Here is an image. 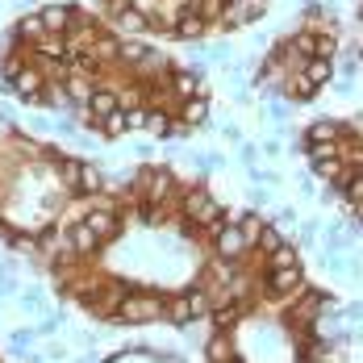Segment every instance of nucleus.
<instances>
[{
	"mask_svg": "<svg viewBox=\"0 0 363 363\" xmlns=\"http://www.w3.org/2000/svg\"><path fill=\"white\" fill-rule=\"evenodd\" d=\"M121 109V96H117V92H113V88H96V92H92V101H88V117H84V125H88V130H101V121H105V117H113V113Z\"/></svg>",
	"mask_w": 363,
	"mask_h": 363,
	"instance_id": "6",
	"label": "nucleus"
},
{
	"mask_svg": "<svg viewBox=\"0 0 363 363\" xmlns=\"http://www.w3.org/2000/svg\"><path fill=\"white\" fill-rule=\"evenodd\" d=\"M75 192H84V196H96V192H105V172H96V167H88V163H84Z\"/></svg>",
	"mask_w": 363,
	"mask_h": 363,
	"instance_id": "18",
	"label": "nucleus"
},
{
	"mask_svg": "<svg viewBox=\"0 0 363 363\" xmlns=\"http://www.w3.org/2000/svg\"><path fill=\"white\" fill-rule=\"evenodd\" d=\"M46 34H50V30H46L42 13H30V17H21V21H17V42H42Z\"/></svg>",
	"mask_w": 363,
	"mask_h": 363,
	"instance_id": "15",
	"label": "nucleus"
},
{
	"mask_svg": "<svg viewBox=\"0 0 363 363\" xmlns=\"http://www.w3.org/2000/svg\"><path fill=\"white\" fill-rule=\"evenodd\" d=\"M63 92H67V101H75V105H84V109H88V101H92V92H96V84L79 72V75L67 79V88H63Z\"/></svg>",
	"mask_w": 363,
	"mask_h": 363,
	"instance_id": "14",
	"label": "nucleus"
},
{
	"mask_svg": "<svg viewBox=\"0 0 363 363\" xmlns=\"http://www.w3.org/2000/svg\"><path fill=\"white\" fill-rule=\"evenodd\" d=\"M255 242H259V247H263V251H267V255L276 251V247H284V238H280V230H272V225H263Z\"/></svg>",
	"mask_w": 363,
	"mask_h": 363,
	"instance_id": "24",
	"label": "nucleus"
},
{
	"mask_svg": "<svg viewBox=\"0 0 363 363\" xmlns=\"http://www.w3.org/2000/svg\"><path fill=\"white\" fill-rule=\"evenodd\" d=\"M96 247H101V238L88 230V221H84V218L72 221V251L75 255H96Z\"/></svg>",
	"mask_w": 363,
	"mask_h": 363,
	"instance_id": "13",
	"label": "nucleus"
},
{
	"mask_svg": "<svg viewBox=\"0 0 363 363\" xmlns=\"http://www.w3.org/2000/svg\"><path fill=\"white\" fill-rule=\"evenodd\" d=\"M247 251H251V238L242 234V225H230V221H225L218 234H213V255L225 259V263H238Z\"/></svg>",
	"mask_w": 363,
	"mask_h": 363,
	"instance_id": "5",
	"label": "nucleus"
},
{
	"mask_svg": "<svg viewBox=\"0 0 363 363\" xmlns=\"http://www.w3.org/2000/svg\"><path fill=\"white\" fill-rule=\"evenodd\" d=\"M342 201H347V205H359L363 201V167H355V172L347 176V184H342Z\"/></svg>",
	"mask_w": 363,
	"mask_h": 363,
	"instance_id": "22",
	"label": "nucleus"
},
{
	"mask_svg": "<svg viewBox=\"0 0 363 363\" xmlns=\"http://www.w3.org/2000/svg\"><path fill=\"white\" fill-rule=\"evenodd\" d=\"M213 326H218V334H230V330L238 326V305H221V309H213Z\"/></svg>",
	"mask_w": 363,
	"mask_h": 363,
	"instance_id": "23",
	"label": "nucleus"
},
{
	"mask_svg": "<svg viewBox=\"0 0 363 363\" xmlns=\"http://www.w3.org/2000/svg\"><path fill=\"white\" fill-rule=\"evenodd\" d=\"M184 218H192L196 225H205L209 234H218L221 225H225V209L209 196L205 184H192V188L184 192Z\"/></svg>",
	"mask_w": 363,
	"mask_h": 363,
	"instance_id": "1",
	"label": "nucleus"
},
{
	"mask_svg": "<svg viewBox=\"0 0 363 363\" xmlns=\"http://www.w3.org/2000/svg\"><path fill=\"white\" fill-rule=\"evenodd\" d=\"M342 138H351V130L338 125V121H313L309 134H305V143H330V146H338Z\"/></svg>",
	"mask_w": 363,
	"mask_h": 363,
	"instance_id": "10",
	"label": "nucleus"
},
{
	"mask_svg": "<svg viewBox=\"0 0 363 363\" xmlns=\"http://www.w3.org/2000/svg\"><path fill=\"white\" fill-rule=\"evenodd\" d=\"M163 301L155 296V292H125L121 296V305H117V313H113V322H125V326H143V322H159L163 318Z\"/></svg>",
	"mask_w": 363,
	"mask_h": 363,
	"instance_id": "3",
	"label": "nucleus"
},
{
	"mask_svg": "<svg viewBox=\"0 0 363 363\" xmlns=\"http://www.w3.org/2000/svg\"><path fill=\"white\" fill-rule=\"evenodd\" d=\"M0 134H9V121H4V113H0Z\"/></svg>",
	"mask_w": 363,
	"mask_h": 363,
	"instance_id": "28",
	"label": "nucleus"
},
{
	"mask_svg": "<svg viewBox=\"0 0 363 363\" xmlns=\"http://www.w3.org/2000/svg\"><path fill=\"white\" fill-rule=\"evenodd\" d=\"M205 30H209V21L201 17L196 4H180L176 9V38H201Z\"/></svg>",
	"mask_w": 363,
	"mask_h": 363,
	"instance_id": "8",
	"label": "nucleus"
},
{
	"mask_svg": "<svg viewBox=\"0 0 363 363\" xmlns=\"http://www.w3.org/2000/svg\"><path fill=\"white\" fill-rule=\"evenodd\" d=\"M172 92H176L180 101L205 96V84H201V67H196V72H176V75H172Z\"/></svg>",
	"mask_w": 363,
	"mask_h": 363,
	"instance_id": "11",
	"label": "nucleus"
},
{
	"mask_svg": "<svg viewBox=\"0 0 363 363\" xmlns=\"http://www.w3.org/2000/svg\"><path fill=\"white\" fill-rule=\"evenodd\" d=\"M46 84H50V79L42 75V67H38L34 59H26L17 72L4 79V88H9L17 101H26V105H46Z\"/></svg>",
	"mask_w": 363,
	"mask_h": 363,
	"instance_id": "2",
	"label": "nucleus"
},
{
	"mask_svg": "<svg viewBox=\"0 0 363 363\" xmlns=\"http://www.w3.org/2000/svg\"><path fill=\"white\" fill-rule=\"evenodd\" d=\"M79 172H84V163H79V159H55V176L67 184V188L79 184Z\"/></svg>",
	"mask_w": 363,
	"mask_h": 363,
	"instance_id": "19",
	"label": "nucleus"
},
{
	"mask_svg": "<svg viewBox=\"0 0 363 363\" xmlns=\"http://www.w3.org/2000/svg\"><path fill=\"white\" fill-rule=\"evenodd\" d=\"M301 292H305V276H301V267L272 272V296H301Z\"/></svg>",
	"mask_w": 363,
	"mask_h": 363,
	"instance_id": "9",
	"label": "nucleus"
},
{
	"mask_svg": "<svg viewBox=\"0 0 363 363\" xmlns=\"http://www.w3.org/2000/svg\"><path fill=\"white\" fill-rule=\"evenodd\" d=\"M209 363H234L230 334H213V342H209Z\"/></svg>",
	"mask_w": 363,
	"mask_h": 363,
	"instance_id": "20",
	"label": "nucleus"
},
{
	"mask_svg": "<svg viewBox=\"0 0 363 363\" xmlns=\"http://www.w3.org/2000/svg\"><path fill=\"white\" fill-rule=\"evenodd\" d=\"M209 309V296L201 289H188V292H180V296H172V305L163 309V318L172 322V326H192V318H201Z\"/></svg>",
	"mask_w": 363,
	"mask_h": 363,
	"instance_id": "4",
	"label": "nucleus"
},
{
	"mask_svg": "<svg viewBox=\"0 0 363 363\" xmlns=\"http://www.w3.org/2000/svg\"><path fill=\"white\" fill-rule=\"evenodd\" d=\"M305 79H309V84H318V88H322V84H330V79H334V59L313 55V59L305 63Z\"/></svg>",
	"mask_w": 363,
	"mask_h": 363,
	"instance_id": "16",
	"label": "nucleus"
},
{
	"mask_svg": "<svg viewBox=\"0 0 363 363\" xmlns=\"http://www.w3.org/2000/svg\"><path fill=\"white\" fill-rule=\"evenodd\" d=\"M351 213H355V221L363 225V201H359V205H351Z\"/></svg>",
	"mask_w": 363,
	"mask_h": 363,
	"instance_id": "27",
	"label": "nucleus"
},
{
	"mask_svg": "<svg viewBox=\"0 0 363 363\" xmlns=\"http://www.w3.org/2000/svg\"><path fill=\"white\" fill-rule=\"evenodd\" d=\"M209 121V96H192V101H180V125L192 130V125H205Z\"/></svg>",
	"mask_w": 363,
	"mask_h": 363,
	"instance_id": "12",
	"label": "nucleus"
},
{
	"mask_svg": "<svg viewBox=\"0 0 363 363\" xmlns=\"http://www.w3.org/2000/svg\"><path fill=\"white\" fill-rule=\"evenodd\" d=\"M101 134H105V138H121V134H130V117H125V109H117L113 117H105V121H101Z\"/></svg>",
	"mask_w": 363,
	"mask_h": 363,
	"instance_id": "21",
	"label": "nucleus"
},
{
	"mask_svg": "<svg viewBox=\"0 0 363 363\" xmlns=\"http://www.w3.org/2000/svg\"><path fill=\"white\" fill-rule=\"evenodd\" d=\"M334 50H338V38H334V34H318V50H313V55L334 59Z\"/></svg>",
	"mask_w": 363,
	"mask_h": 363,
	"instance_id": "25",
	"label": "nucleus"
},
{
	"mask_svg": "<svg viewBox=\"0 0 363 363\" xmlns=\"http://www.w3.org/2000/svg\"><path fill=\"white\" fill-rule=\"evenodd\" d=\"M267 267H272V272H284V267H301V255H296V247H292V242H284V247H276V251L267 255Z\"/></svg>",
	"mask_w": 363,
	"mask_h": 363,
	"instance_id": "17",
	"label": "nucleus"
},
{
	"mask_svg": "<svg viewBox=\"0 0 363 363\" xmlns=\"http://www.w3.org/2000/svg\"><path fill=\"white\" fill-rule=\"evenodd\" d=\"M84 221H88V230L101 238V242H109V238H117V230H121V213H109V209H92L88 205V213H84Z\"/></svg>",
	"mask_w": 363,
	"mask_h": 363,
	"instance_id": "7",
	"label": "nucleus"
},
{
	"mask_svg": "<svg viewBox=\"0 0 363 363\" xmlns=\"http://www.w3.org/2000/svg\"><path fill=\"white\" fill-rule=\"evenodd\" d=\"M342 313H347V322H363V305H359V301H355V305H347Z\"/></svg>",
	"mask_w": 363,
	"mask_h": 363,
	"instance_id": "26",
	"label": "nucleus"
}]
</instances>
